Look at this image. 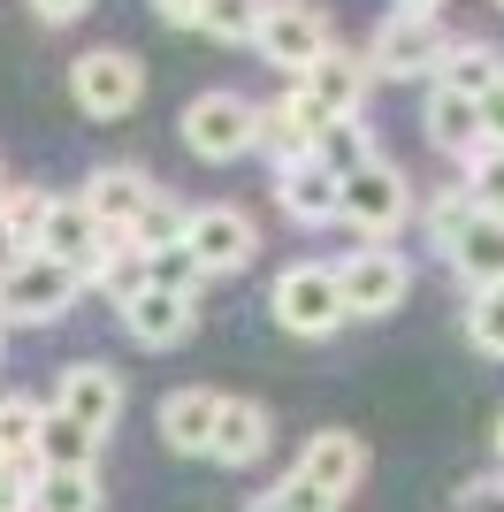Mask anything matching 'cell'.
Returning <instances> with one entry per match:
<instances>
[{"label": "cell", "instance_id": "cell-37", "mask_svg": "<svg viewBox=\"0 0 504 512\" xmlns=\"http://www.w3.org/2000/svg\"><path fill=\"white\" fill-rule=\"evenodd\" d=\"M474 115H482V146H497V153H504V77L482 92V100H474Z\"/></svg>", "mask_w": 504, "mask_h": 512}, {"label": "cell", "instance_id": "cell-23", "mask_svg": "<svg viewBox=\"0 0 504 512\" xmlns=\"http://www.w3.org/2000/svg\"><path fill=\"white\" fill-rule=\"evenodd\" d=\"M214 413H222V398H214V390H168V398H161V436H168V451H207V444H214Z\"/></svg>", "mask_w": 504, "mask_h": 512}, {"label": "cell", "instance_id": "cell-32", "mask_svg": "<svg viewBox=\"0 0 504 512\" xmlns=\"http://www.w3.org/2000/svg\"><path fill=\"white\" fill-rule=\"evenodd\" d=\"M466 337H474V352L504 360V283H497V291H474V299H466Z\"/></svg>", "mask_w": 504, "mask_h": 512}, {"label": "cell", "instance_id": "cell-31", "mask_svg": "<svg viewBox=\"0 0 504 512\" xmlns=\"http://www.w3.org/2000/svg\"><path fill=\"white\" fill-rule=\"evenodd\" d=\"M146 283L153 291H176V299H199V260L184 253V245H161V253H146Z\"/></svg>", "mask_w": 504, "mask_h": 512}, {"label": "cell", "instance_id": "cell-18", "mask_svg": "<svg viewBox=\"0 0 504 512\" xmlns=\"http://www.w3.org/2000/svg\"><path fill=\"white\" fill-rule=\"evenodd\" d=\"M92 459H100V428H84V421H69V413L46 406L39 444H31V467L39 474H84Z\"/></svg>", "mask_w": 504, "mask_h": 512}, {"label": "cell", "instance_id": "cell-26", "mask_svg": "<svg viewBox=\"0 0 504 512\" xmlns=\"http://www.w3.org/2000/svg\"><path fill=\"white\" fill-rule=\"evenodd\" d=\"M84 283H100V291H107V299H115V306H130V299H138V291H146V253H138L130 237H107L100 268H92V276H84Z\"/></svg>", "mask_w": 504, "mask_h": 512}, {"label": "cell", "instance_id": "cell-30", "mask_svg": "<svg viewBox=\"0 0 504 512\" xmlns=\"http://www.w3.org/2000/svg\"><path fill=\"white\" fill-rule=\"evenodd\" d=\"M466 199H474V214H497L504 222V153L497 146H482L474 161H466V184H459Z\"/></svg>", "mask_w": 504, "mask_h": 512}, {"label": "cell", "instance_id": "cell-35", "mask_svg": "<svg viewBox=\"0 0 504 512\" xmlns=\"http://www.w3.org/2000/svg\"><path fill=\"white\" fill-rule=\"evenodd\" d=\"M268 497H275L283 512H336V497H321L314 482H298V474H283V482H275Z\"/></svg>", "mask_w": 504, "mask_h": 512}, {"label": "cell", "instance_id": "cell-22", "mask_svg": "<svg viewBox=\"0 0 504 512\" xmlns=\"http://www.w3.org/2000/svg\"><path fill=\"white\" fill-rule=\"evenodd\" d=\"M428 146H443V153H459V161H474L482 153V115H474V100H459V92H443V85H428Z\"/></svg>", "mask_w": 504, "mask_h": 512}, {"label": "cell", "instance_id": "cell-10", "mask_svg": "<svg viewBox=\"0 0 504 512\" xmlns=\"http://www.w3.org/2000/svg\"><path fill=\"white\" fill-rule=\"evenodd\" d=\"M31 253L39 260H54V268H69V276H92L100 268V253H107V230L84 214V199H46V214H39V237H31Z\"/></svg>", "mask_w": 504, "mask_h": 512}, {"label": "cell", "instance_id": "cell-41", "mask_svg": "<svg viewBox=\"0 0 504 512\" xmlns=\"http://www.w3.org/2000/svg\"><path fill=\"white\" fill-rule=\"evenodd\" d=\"M16 260H23V253H16V245H8V237H0V276H8V268H16Z\"/></svg>", "mask_w": 504, "mask_h": 512}, {"label": "cell", "instance_id": "cell-38", "mask_svg": "<svg viewBox=\"0 0 504 512\" xmlns=\"http://www.w3.org/2000/svg\"><path fill=\"white\" fill-rule=\"evenodd\" d=\"M451 512H504V482H466L451 497Z\"/></svg>", "mask_w": 504, "mask_h": 512}, {"label": "cell", "instance_id": "cell-9", "mask_svg": "<svg viewBox=\"0 0 504 512\" xmlns=\"http://www.w3.org/2000/svg\"><path fill=\"white\" fill-rule=\"evenodd\" d=\"M252 115L260 107L245 92H199L184 107V146L199 161H237V153H252Z\"/></svg>", "mask_w": 504, "mask_h": 512}, {"label": "cell", "instance_id": "cell-27", "mask_svg": "<svg viewBox=\"0 0 504 512\" xmlns=\"http://www.w3.org/2000/svg\"><path fill=\"white\" fill-rule=\"evenodd\" d=\"M39 421H46L39 398L8 390V398H0V459H31V444H39Z\"/></svg>", "mask_w": 504, "mask_h": 512}, {"label": "cell", "instance_id": "cell-4", "mask_svg": "<svg viewBox=\"0 0 504 512\" xmlns=\"http://www.w3.org/2000/svg\"><path fill=\"white\" fill-rule=\"evenodd\" d=\"M176 245L199 260V276H237V268H252V253H260V230H252L245 207H191Z\"/></svg>", "mask_w": 504, "mask_h": 512}, {"label": "cell", "instance_id": "cell-39", "mask_svg": "<svg viewBox=\"0 0 504 512\" xmlns=\"http://www.w3.org/2000/svg\"><path fill=\"white\" fill-rule=\"evenodd\" d=\"M199 8H207V0H153V16L176 23V31H199Z\"/></svg>", "mask_w": 504, "mask_h": 512}, {"label": "cell", "instance_id": "cell-16", "mask_svg": "<svg viewBox=\"0 0 504 512\" xmlns=\"http://www.w3.org/2000/svg\"><path fill=\"white\" fill-rule=\"evenodd\" d=\"M123 329L146 344V352H168V344H184L191 329H199V306L176 299V291H153V283H146V291L123 306Z\"/></svg>", "mask_w": 504, "mask_h": 512}, {"label": "cell", "instance_id": "cell-33", "mask_svg": "<svg viewBox=\"0 0 504 512\" xmlns=\"http://www.w3.org/2000/svg\"><path fill=\"white\" fill-rule=\"evenodd\" d=\"M176 237H184V207H176L168 192H153V207L138 214V230H130V245H138V253H161V245H176Z\"/></svg>", "mask_w": 504, "mask_h": 512}, {"label": "cell", "instance_id": "cell-3", "mask_svg": "<svg viewBox=\"0 0 504 512\" xmlns=\"http://www.w3.org/2000/svg\"><path fill=\"white\" fill-rule=\"evenodd\" d=\"M275 329H291V337H336L344 329V299H336V268H321V260H298V268H283L275 276Z\"/></svg>", "mask_w": 504, "mask_h": 512}, {"label": "cell", "instance_id": "cell-40", "mask_svg": "<svg viewBox=\"0 0 504 512\" xmlns=\"http://www.w3.org/2000/svg\"><path fill=\"white\" fill-rule=\"evenodd\" d=\"M31 8H39V16H46V23H77V16H84V8H92V0H31Z\"/></svg>", "mask_w": 504, "mask_h": 512}, {"label": "cell", "instance_id": "cell-1", "mask_svg": "<svg viewBox=\"0 0 504 512\" xmlns=\"http://www.w3.org/2000/svg\"><path fill=\"white\" fill-rule=\"evenodd\" d=\"M69 100H77L92 123H123L130 107L146 100V62L123 54V46H92V54H77V69H69Z\"/></svg>", "mask_w": 504, "mask_h": 512}, {"label": "cell", "instance_id": "cell-14", "mask_svg": "<svg viewBox=\"0 0 504 512\" xmlns=\"http://www.w3.org/2000/svg\"><path fill=\"white\" fill-rule=\"evenodd\" d=\"M54 413H69V421H84V428H115L123 421V375L107 360H77V367H62V390H54Z\"/></svg>", "mask_w": 504, "mask_h": 512}, {"label": "cell", "instance_id": "cell-17", "mask_svg": "<svg viewBox=\"0 0 504 512\" xmlns=\"http://www.w3.org/2000/svg\"><path fill=\"white\" fill-rule=\"evenodd\" d=\"M443 260L466 276V291H497V283H504V222H497V214H474V222L451 237V253H443Z\"/></svg>", "mask_w": 504, "mask_h": 512}, {"label": "cell", "instance_id": "cell-2", "mask_svg": "<svg viewBox=\"0 0 504 512\" xmlns=\"http://www.w3.org/2000/svg\"><path fill=\"white\" fill-rule=\"evenodd\" d=\"M336 214H344V222H352L367 245H382V237H398V230H405V214H413V192H405V176L375 153L367 169H352L344 184H336Z\"/></svg>", "mask_w": 504, "mask_h": 512}, {"label": "cell", "instance_id": "cell-45", "mask_svg": "<svg viewBox=\"0 0 504 512\" xmlns=\"http://www.w3.org/2000/svg\"><path fill=\"white\" fill-rule=\"evenodd\" d=\"M497 8H504V0H497Z\"/></svg>", "mask_w": 504, "mask_h": 512}, {"label": "cell", "instance_id": "cell-19", "mask_svg": "<svg viewBox=\"0 0 504 512\" xmlns=\"http://www.w3.org/2000/svg\"><path fill=\"white\" fill-rule=\"evenodd\" d=\"M260 451H268V406H252V398H222L207 459H222V467H252Z\"/></svg>", "mask_w": 504, "mask_h": 512}, {"label": "cell", "instance_id": "cell-43", "mask_svg": "<svg viewBox=\"0 0 504 512\" xmlns=\"http://www.w3.org/2000/svg\"><path fill=\"white\" fill-rule=\"evenodd\" d=\"M497 459H504V421H497Z\"/></svg>", "mask_w": 504, "mask_h": 512}, {"label": "cell", "instance_id": "cell-8", "mask_svg": "<svg viewBox=\"0 0 504 512\" xmlns=\"http://www.w3.org/2000/svg\"><path fill=\"white\" fill-rule=\"evenodd\" d=\"M252 46H260V62H275L283 77H306L336 39H329V23H321L314 8H298V0H268V16H260Z\"/></svg>", "mask_w": 504, "mask_h": 512}, {"label": "cell", "instance_id": "cell-29", "mask_svg": "<svg viewBox=\"0 0 504 512\" xmlns=\"http://www.w3.org/2000/svg\"><path fill=\"white\" fill-rule=\"evenodd\" d=\"M260 16H268V0H207V8H199V31H207V39L245 46L252 31H260Z\"/></svg>", "mask_w": 504, "mask_h": 512}, {"label": "cell", "instance_id": "cell-25", "mask_svg": "<svg viewBox=\"0 0 504 512\" xmlns=\"http://www.w3.org/2000/svg\"><path fill=\"white\" fill-rule=\"evenodd\" d=\"M23 512H100V474H31V505Z\"/></svg>", "mask_w": 504, "mask_h": 512}, {"label": "cell", "instance_id": "cell-7", "mask_svg": "<svg viewBox=\"0 0 504 512\" xmlns=\"http://www.w3.org/2000/svg\"><path fill=\"white\" fill-rule=\"evenodd\" d=\"M443 23L436 16H405V8H390L375 31V46H367V77H436L443 62Z\"/></svg>", "mask_w": 504, "mask_h": 512}, {"label": "cell", "instance_id": "cell-36", "mask_svg": "<svg viewBox=\"0 0 504 512\" xmlns=\"http://www.w3.org/2000/svg\"><path fill=\"white\" fill-rule=\"evenodd\" d=\"M31 474H39L31 459H0V512H23V505H31Z\"/></svg>", "mask_w": 504, "mask_h": 512}, {"label": "cell", "instance_id": "cell-12", "mask_svg": "<svg viewBox=\"0 0 504 512\" xmlns=\"http://www.w3.org/2000/svg\"><path fill=\"white\" fill-rule=\"evenodd\" d=\"M153 192H161V184H153L146 169H92L77 199H84V214H92L107 237H130V230H138V214L153 207Z\"/></svg>", "mask_w": 504, "mask_h": 512}, {"label": "cell", "instance_id": "cell-44", "mask_svg": "<svg viewBox=\"0 0 504 512\" xmlns=\"http://www.w3.org/2000/svg\"><path fill=\"white\" fill-rule=\"evenodd\" d=\"M0 352H8V329H0Z\"/></svg>", "mask_w": 504, "mask_h": 512}, {"label": "cell", "instance_id": "cell-20", "mask_svg": "<svg viewBox=\"0 0 504 512\" xmlns=\"http://www.w3.org/2000/svg\"><path fill=\"white\" fill-rule=\"evenodd\" d=\"M275 199H283V214L306 222V230H314V222H336V176L321 169L314 153L291 161V169H275Z\"/></svg>", "mask_w": 504, "mask_h": 512}, {"label": "cell", "instance_id": "cell-5", "mask_svg": "<svg viewBox=\"0 0 504 512\" xmlns=\"http://www.w3.org/2000/svg\"><path fill=\"white\" fill-rule=\"evenodd\" d=\"M405 291H413V268H405V253H390V245H359L352 260H336V299H344V314H398Z\"/></svg>", "mask_w": 504, "mask_h": 512}, {"label": "cell", "instance_id": "cell-6", "mask_svg": "<svg viewBox=\"0 0 504 512\" xmlns=\"http://www.w3.org/2000/svg\"><path fill=\"white\" fill-rule=\"evenodd\" d=\"M77 291H84V283L69 276V268L23 253L16 268L0 276V329H8V321H62L69 306H77Z\"/></svg>", "mask_w": 504, "mask_h": 512}, {"label": "cell", "instance_id": "cell-15", "mask_svg": "<svg viewBox=\"0 0 504 512\" xmlns=\"http://www.w3.org/2000/svg\"><path fill=\"white\" fill-rule=\"evenodd\" d=\"M367 85H375V77H367V54H344V46H329V54H321V62L298 77V92H306V100H314L329 123L359 115V107H367Z\"/></svg>", "mask_w": 504, "mask_h": 512}, {"label": "cell", "instance_id": "cell-34", "mask_svg": "<svg viewBox=\"0 0 504 512\" xmlns=\"http://www.w3.org/2000/svg\"><path fill=\"white\" fill-rule=\"evenodd\" d=\"M466 222H474V199H466V192H443L436 207H428V245H436V253H451V237H459Z\"/></svg>", "mask_w": 504, "mask_h": 512}, {"label": "cell", "instance_id": "cell-13", "mask_svg": "<svg viewBox=\"0 0 504 512\" xmlns=\"http://www.w3.org/2000/svg\"><path fill=\"white\" fill-rule=\"evenodd\" d=\"M298 482H314L321 497H336V505H344V497L359 490V474H367V444H359L352 428H321V436H306V451H298Z\"/></svg>", "mask_w": 504, "mask_h": 512}, {"label": "cell", "instance_id": "cell-21", "mask_svg": "<svg viewBox=\"0 0 504 512\" xmlns=\"http://www.w3.org/2000/svg\"><path fill=\"white\" fill-rule=\"evenodd\" d=\"M497 77H504V54L489 39H451V46H443V62H436V85L459 92V100H482Z\"/></svg>", "mask_w": 504, "mask_h": 512}, {"label": "cell", "instance_id": "cell-11", "mask_svg": "<svg viewBox=\"0 0 504 512\" xmlns=\"http://www.w3.org/2000/svg\"><path fill=\"white\" fill-rule=\"evenodd\" d=\"M321 123H329V115H321V107H314L306 92L291 85V92H283L275 107H260V115H252V146L268 153L275 169H291V161H306V153H314Z\"/></svg>", "mask_w": 504, "mask_h": 512}, {"label": "cell", "instance_id": "cell-42", "mask_svg": "<svg viewBox=\"0 0 504 512\" xmlns=\"http://www.w3.org/2000/svg\"><path fill=\"white\" fill-rule=\"evenodd\" d=\"M252 512H283V505H275V497H260V505H252Z\"/></svg>", "mask_w": 504, "mask_h": 512}, {"label": "cell", "instance_id": "cell-28", "mask_svg": "<svg viewBox=\"0 0 504 512\" xmlns=\"http://www.w3.org/2000/svg\"><path fill=\"white\" fill-rule=\"evenodd\" d=\"M39 214H46V192H31V184H0V237H8L16 253H31Z\"/></svg>", "mask_w": 504, "mask_h": 512}, {"label": "cell", "instance_id": "cell-24", "mask_svg": "<svg viewBox=\"0 0 504 512\" xmlns=\"http://www.w3.org/2000/svg\"><path fill=\"white\" fill-rule=\"evenodd\" d=\"M314 161L336 176V184H344L352 169H367V161H375V138H367V123H359V115H344V123H321Z\"/></svg>", "mask_w": 504, "mask_h": 512}]
</instances>
